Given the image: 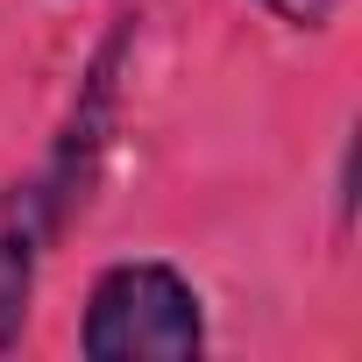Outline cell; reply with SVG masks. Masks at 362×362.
Returning a JSON list of instances; mask_svg holds the SVG:
<instances>
[{
  "instance_id": "3",
  "label": "cell",
  "mask_w": 362,
  "mask_h": 362,
  "mask_svg": "<svg viewBox=\"0 0 362 362\" xmlns=\"http://www.w3.org/2000/svg\"><path fill=\"white\" fill-rule=\"evenodd\" d=\"M263 8H270L277 22H291V29H320L334 0H263Z\"/></svg>"
},
{
  "instance_id": "1",
  "label": "cell",
  "mask_w": 362,
  "mask_h": 362,
  "mask_svg": "<svg viewBox=\"0 0 362 362\" xmlns=\"http://www.w3.org/2000/svg\"><path fill=\"white\" fill-rule=\"evenodd\" d=\"M199 341V291L170 263H114L86 298L78 348L93 362H192Z\"/></svg>"
},
{
  "instance_id": "2",
  "label": "cell",
  "mask_w": 362,
  "mask_h": 362,
  "mask_svg": "<svg viewBox=\"0 0 362 362\" xmlns=\"http://www.w3.org/2000/svg\"><path fill=\"white\" fill-rule=\"evenodd\" d=\"M43 199H15L0 206V348L15 341L22 327V305H29V277H36V235H43Z\"/></svg>"
}]
</instances>
